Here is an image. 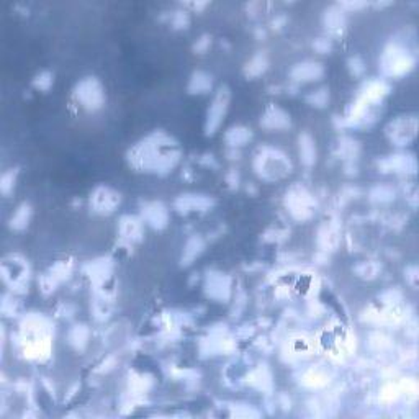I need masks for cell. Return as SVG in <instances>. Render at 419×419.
Masks as SVG:
<instances>
[{"label":"cell","instance_id":"1","mask_svg":"<svg viewBox=\"0 0 419 419\" xmlns=\"http://www.w3.org/2000/svg\"><path fill=\"white\" fill-rule=\"evenodd\" d=\"M126 159L128 164L139 172L167 176L181 163L182 148L177 139L166 131H153L141 141L133 144Z\"/></svg>","mask_w":419,"mask_h":419},{"label":"cell","instance_id":"2","mask_svg":"<svg viewBox=\"0 0 419 419\" xmlns=\"http://www.w3.org/2000/svg\"><path fill=\"white\" fill-rule=\"evenodd\" d=\"M392 86L382 77H373L362 84L352 102L345 107L344 113L338 116L336 126L339 130H365L372 128L380 118L385 100L390 95Z\"/></svg>","mask_w":419,"mask_h":419},{"label":"cell","instance_id":"3","mask_svg":"<svg viewBox=\"0 0 419 419\" xmlns=\"http://www.w3.org/2000/svg\"><path fill=\"white\" fill-rule=\"evenodd\" d=\"M12 344L28 362L44 364L51 359L54 323L43 313H25L12 336Z\"/></svg>","mask_w":419,"mask_h":419},{"label":"cell","instance_id":"4","mask_svg":"<svg viewBox=\"0 0 419 419\" xmlns=\"http://www.w3.org/2000/svg\"><path fill=\"white\" fill-rule=\"evenodd\" d=\"M416 49L411 46L408 36L398 35L390 40L378 58V69L382 79H401L416 68Z\"/></svg>","mask_w":419,"mask_h":419},{"label":"cell","instance_id":"5","mask_svg":"<svg viewBox=\"0 0 419 419\" xmlns=\"http://www.w3.org/2000/svg\"><path fill=\"white\" fill-rule=\"evenodd\" d=\"M256 176L264 182H281L292 174V161L282 149L273 146H261L253 159Z\"/></svg>","mask_w":419,"mask_h":419},{"label":"cell","instance_id":"6","mask_svg":"<svg viewBox=\"0 0 419 419\" xmlns=\"http://www.w3.org/2000/svg\"><path fill=\"white\" fill-rule=\"evenodd\" d=\"M283 206L287 210L288 216L292 220L298 223L310 221L311 218H315L316 208H318V200L313 195L308 187H305L303 183H292L287 188L283 197Z\"/></svg>","mask_w":419,"mask_h":419},{"label":"cell","instance_id":"7","mask_svg":"<svg viewBox=\"0 0 419 419\" xmlns=\"http://www.w3.org/2000/svg\"><path fill=\"white\" fill-rule=\"evenodd\" d=\"M0 272H2V281L5 287L9 288V292L15 295L25 292L28 281H30V266H28L25 257H21L20 254L4 256Z\"/></svg>","mask_w":419,"mask_h":419},{"label":"cell","instance_id":"8","mask_svg":"<svg viewBox=\"0 0 419 419\" xmlns=\"http://www.w3.org/2000/svg\"><path fill=\"white\" fill-rule=\"evenodd\" d=\"M72 95H74L77 107H81L86 111L102 110L105 102H107L104 84L94 76H87L77 82Z\"/></svg>","mask_w":419,"mask_h":419},{"label":"cell","instance_id":"9","mask_svg":"<svg viewBox=\"0 0 419 419\" xmlns=\"http://www.w3.org/2000/svg\"><path fill=\"white\" fill-rule=\"evenodd\" d=\"M316 352L315 338L306 333H293L283 340L282 344V360L285 364L301 365L311 359Z\"/></svg>","mask_w":419,"mask_h":419},{"label":"cell","instance_id":"10","mask_svg":"<svg viewBox=\"0 0 419 419\" xmlns=\"http://www.w3.org/2000/svg\"><path fill=\"white\" fill-rule=\"evenodd\" d=\"M418 135L416 115H398L385 126V136L395 148H408Z\"/></svg>","mask_w":419,"mask_h":419},{"label":"cell","instance_id":"11","mask_svg":"<svg viewBox=\"0 0 419 419\" xmlns=\"http://www.w3.org/2000/svg\"><path fill=\"white\" fill-rule=\"evenodd\" d=\"M230 100H231V92L226 86H221L216 89V92L211 99V104L208 110H206L205 115V135L213 136L215 133L220 130L223 121H225L228 110H230Z\"/></svg>","mask_w":419,"mask_h":419},{"label":"cell","instance_id":"12","mask_svg":"<svg viewBox=\"0 0 419 419\" xmlns=\"http://www.w3.org/2000/svg\"><path fill=\"white\" fill-rule=\"evenodd\" d=\"M233 288L234 281L228 273L215 269L205 272L203 292L206 298L213 300L216 303H228L233 298Z\"/></svg>","mask_w":419,"mask_h":419},{"label":"cell","instance_id":"13","mask_svg":"<svg viewBox=\"0 0 419 419\" xmlns=\"http://www.w3.org/2000/svg\"><path fill=\"white\" fill-rule=\"evenodd\" d=\"M297 380L306 390H323L331 385L334 380V368L328 362H318L308 367H298Z\"/></svg>","mask_w":419,"mask_h":419},{"label":"cell","instance_id":"14","mask_svg":"<svg viewBox=\"0 0 419 419\" xmlns=\"http://www.w3.org/2000/svg\"><path fill=\"white\" fill-rule=\"evenodd\" d=\"M378 172L382 174H395L401 177H410L416 174L418 163L415 154L406 151H396L393 154L383 156L377 161Z\"/></svg>","mask_w":419,"mask_h":419},{"label":"cell","instance_id":"15","mask_svg":"<svg viewBox=\"0 0 419 419\" xmlns=\"http://www.w3.org/2000/svg\"><path fill=\"white\" fill-rule=\"evenodd\" d=\"M121 203V195L118 190L111 188L110 186H97L89 197V206L95 215L107 216L115 213Z\"/></svg>","mask_w":419,"mask_h":419},{"label":"cell","instance_id":"16","mask_svg":"<svg viewBox=\"0 0 419 419\" xmlns=\"http://www.w3.org/2000/svg\"><path fill=\"white\" fill-rule=\"evenodd\" d=\"M72 271H74V264L71 261H56L53 266L48 267V271H44L40 278H38V287H40V292L48 297L56 288L59 287L61 283H64L68 278L72 276Z\"/></svg>","mask_w":419,"mask_h":419},{"label":"cell","instance_id":"17","mask_svg":"<svg viewBox=\"0 0 419 419\" xmlns=\"http://www.w3.org/2000/svg\"><path fill=\"white\" fill-rule=\"evenodd\" d=\"M144 230H146V225H144L139 215H121L118 226H116L118 243L125 246L126 249L133 248V246L139 244L144 239Z\"/></svg>","mask_w":419,"mask_h":419},{"label":"cell","instance_id":"18","mask_svg":"<svg viewBox=\"0 0 419 419\" xmlns=\"http://www.w3.org/2000/svg\"><path fill=\"white\" fill-rule=\"evenodd\" d=\"M174 210L178 215H203L215 206V200L203 193H182L174 200Z\"/></svg>","mask_w":419,"mask_h":419},{"label":"cell","instance_id":"19","mask_svg":"<svg viewBox=\"0 0 419 419\" xmlns=\"http://www.w3.org/2000/svg\"><path fill=\"white\" fill-rule=\"evenodd\" d=\"M113 271L115 261L111 259V257H99V259L87 262V264L82 267L84 276L89 277L94 288L102 287V285L113 281Z\"/></svg>","mask_w":419,"mask_h":419},{"label":"cell","instance_id":"20","mask_svg":"<svg viewBox=\"0 0 419 419\" xmlns=\"http://www.w3.org/2000/svg\"><path fill=\"white\" fill-rule=\"evenodd\" d=\"M139 216L146 226L156 231H163L169 225L171 211L163 202H144L139 208Z\"/></svg>","mask_w":419,"mask_h":419},{"label":"cell","instance_id":"21","mask_svg":"<svg viewBox=\"0 0 419 419\" xmlns=\"http://www.w3.org/2000/svg\"><path fill=\"white\" fill-rule=\"evenodd\" d=\"M340 243V225L338 218H328L326 221L321 223L316 233V244L320 248V253H334Z\"/></svg>","mask_w":419,"mask_h":419},{"label":"cell","instance_id":"22","mask_svg":"<svg viewBox=\"0 0 419 419\" xmlns=\"http://www.w3.org/2000/svg\"><path fill=\"white\" fill-rule=\"evenodd\" d=\"M325 76V66L318 61L313 59H305L301 63H297L290 71V82L293 84L295 87L303 86V84L316 82L323 79Z\"/></svg>","mask_w":419,"mask_h":419},{"label":"cell","instance_id":"23","mask_svg":"<svg viewBox=\"0 0 419 419\" xmlns=\"http://www.w3.org/2000/svg\"><path fill=\"white\" fill-rule=\"evenodd\" d=\"M261 128L267 131H283L292 126V116L281 105L271 104L261 115Z\"/></svg>","mask_w":419,"mask_h":419},{"label":"cell","instance_id":"24","mask_svg":"<svg viewBox=\"0 0 419 419\" xmlns=\"http://www.w3.org/2000/svg\"><path fill=\"white\" fill-rule=\"evenodd\" d=\"M320 288V278H318L316 273L313 272H300L292 281V292H295L298 297L305 300H315Z\"/></svg>","mask_w":419,"mask_h":419},{"label":"cell","instance_id":"25","mask_svg":"<svg viewBox=\"0 0 419 419\" xmlns=\"http://www.w3.org/2000/svg\"><path fill=\"white\" fill-rule=\"evenodd\" d=\"M323 25H325V30L328 31V38H339L343 36L345 30V25H348V16L345 12L339 7V4L331 5L325 10L323 14Z\"/></svg>","mask_w":419,"mask_h":419},{"label":"cell","instance_id":"26","mask_svg":"<svg viewBox=\"0 0 419 419\" xmlns=\"http://www.w3.org/2000/svg\"><path fill=\"white\" fill-rule=\"evenodd\" d=\"M244 383H248L251 388L257 390V392L271 393L273 388L272 372L267 365H257L253 368H248L244 377Z\"/></svg>","mask_w":419,"mask_h":419},{"label":"cell","instance_id":"27","mask_svg":"<svg viewBox=\"0 0 419 419\" xmlns=\"http://www.w3.org/2000/svg\"><path fill=\"white\" fill-rule=\"evenodd\" d=\"M334 154H336V158L343 159L344 164L355 163L357 158H359V154H360V144H359V141H357V139H354L352 136L343 135L338 139Z\"/></svg>","mask_w":419,"mask_h":419},{"label":"cell","instance_id":"28","mask_svg":"<svg viewBox=\"0 0 419 419\" xmlns=\"http://www.w3.org/2000/svg\"><path fill=\"white\" fill-rule=\"evenodd\" d=\"M205 246H206V241L200 236V234H192L182 248L181 264L183 267L193 264V261H197L198 257L202 256V253L205 251Z\"/></svg>","mask_w":419,"mask_h":419},{"label":"cell","instance_id":"29","mask_svg":"<svg viewBox=\"0 0 419 419\" xmlns=\"http://www.w3.org/2000/svg\"><path fill=\"white\" fill-rule=\"evenodd\" d=\"M187 91L192 95H205L213 91V76L206 71H195L190 76Z\"/></svg>","mask_w":419,"mask_h":419},{"label":"cell","instance_id":"30","mask_svg":"<svg viewBox=\"0 0 419 419\" xmlns=\"http://www.w3.org/2000/svg\"><path fill=\"white\" fill-rule=\"evenodd\" d=\"M298 154H300V163L305 167H308V169L316 164V158H318L316 143L310 133L303 131L298 136Z\"/></svg>","mask_w":419,"mask_h":419},{"label":"cell","instance_id":"31","mask_svg":"<svg viewBox=\"0 0 419 419\" xmlns=\"http://www.w3.org/2000/svg\"><path fill=\"white\" fill-rule=\"evenodd\" d=\"M66 340L71 345L72 349L77 352H84L87 349L89 340H91V328L87 325H74L68 329V334H66Z\"/></svg>","mask_w":419,"mask_h":419},{"label":"cell","instance_id":"32","mask_svg":"<svg viewBox=\"0 0 419 419\" xmlns=\"http://www.w3.org/2000/svg\"><path fill=\"white\" fill-rule=\"evenodd\" d=\"M223 139H225L228 149H241L246 144L251 143V139H253V131H251V128L248 126L236 125L231 126L230 130L225 133Z\"/></svg>","mask_w":419,"mask_h":419},{"label":"cell","instance_id":"33","mask_svg":"<svg viewBox=\"0 0 419 419\" xmlns=\"http://www.w3.org/2000/svg\"><path fill=\"white\" fill-rule=\"evenodd\" d=\"M269 69V56L266 51H257L248 63H246L243 74L246 79H257L262 74H266V71Z\"/></svg>","mask_w":419,"mask_h":419},{"label":"cell","instance_id":"34","mask_svg":"<svg viewBox=\"0 0 419 419\" xmlns=\"http://www.w3.org/2000/svg\"><path fill=\"white\" fill-rule=\"evenodd\" d=\"M31 215H33V210H31L30 203H26V202L20 203L15 208L12 216H10V220H9L10 228H12L14 231L26 230L28 225H30V221H31Z\"/></svg>","mask_w":419,"mask_h":419},{"label":"cell","instance_id":"35","mask_svg":"<svg viewBox=\"0 0 419 419\" xmlns=\"http://www.w3.org/2000/svg\"><path fill=\"white\" fill-rule=\"evenodd\" d=\"M395 197L396 190L392 186H388V183H378V186L372 187L370 192H368V198H370V202L375 205L392 203Z\"/></svg>","mask_w":419,"mask_h":419},{"label":"cell","instance_id":"36","mask_svg":"<svg viewBox=\"0 0 419 419\" xmlns=\"http://www.w3.org/2000/svg\"><path fill=\"white\" fill-rule=\"evenodd\" d=\"M111 306H113V300H107L102 297H95L92 301V316L97 323H105L111 316Z\"/></svg>","mask_w":419,"mask_h":419},{"label":"cell","instance_id":"37","mask_svg":"<svg viewBox=\"0 0 419 419\" xmlns=\"http://www.w3.org/2000/svg\"><path fill=\"white\" fill-rule=\"evenodd\" d=\"M352 271L357 273V277L364 278V281H373L382 273V264L377 261H362Z\"/></svg>","mask_w":419,"mask_h":419},{"label":"cell","instance_id":"38","mask_svg":"<svg viewBox=\"0 0 419 419\" xmlns=\"http://www.w3.org/2000/svg\"><path fill=\"white\" fill-rule=\"evenodd\" d=\"M305 102L310 104L311 107H316V108H323L326 107L328 102H329V91L326 87H321V89H316V91H311L305 95Z\"/></svg>","mask_w":419,"mask_h":419},{"label":"cell","instance_id":"39","mask_svg":"<svg viewBox=\"0 0 419 419\" xmlns=\"http://www.w3.org/2000/svg\"><path fill=\"white\" fill-rule=\"evenodd\" d=\"M53 82H54V76L51 74V72L41 71V72H38L35 77H33L31 87L36 89V91H40V92H48L49 89H51Z\"/></svg>","mask_w":419,"mask_h":419},{"label":"cell","instance_id":"40","mask_svg":"<svg viewBox=\"0 0 419 419\" xmlns=\"http://www.w3.org/2000/svg\"><path fill=\"white\" fill-rule=\"evenodd\" d=\"M19 308H20V303L19 300H16V295L9 292V293H4L2 297V313L5 316H10V318H16L19 316Z\"/></svg>","mask_w":419,"mask_h":419},{"label":"cell","instance_id":"41","mask_svg":"<svg viewBox=\"0 0 419 419\" xmlns=\"http://www.w3.org/2000/svg\"><path fill=\"white\" fill-rule=\"evenodd\" d=\"M16 176H19V169H9L5 171L2 177H0V192H2L5 197H9L12 193V190L15 188V182H16Z\"/></svg>","mask_w":419,"mask_h":419},{"label":"cell","instance_id":"42","mask_svg":"<svg viewBox=\"0 0 419 419\" xmlns=\"http://www.w3.org/2000/svg\"><path fill=\"white\" fill-rule=\"evenodd\" d=\"M169 21L172 28H176V30H183V28H187L190 24V16L187 10H174V12H171L169 15Z\"/></svg>","mask_w":419,"mask_h":419},{"label":"cell","instance_id":"43","mask_svg":"<svg viewBox=\"0 0 419 419\" xmlns=\"http://www.w3.org/2000/svg\"><path fill=\"white\" fill-rule=\"evenodd\" d=\"M287 236H288V231L285 230V228H271V230H267L264 233V241L278 244V243H283L285 239H287Z\"/></svg>","mask_w":419,"mask_h":419},{"label":"cell","instance_id":"44","mask_svg":"<svg viewBox=\"0 0 419 419\" xmlns=\"http://www.w3.org/2000/svg\"><path fill=\"white\" fill-rule=\"evenodd\" d=\"M348 68L354 77H362L365 74V63L360 56H350L348 59Z\"/></svg>","mask_w":419,"mask_h":419},{"label":"cell","instance_id":"45","mask_svg":"<svg viewBox=\"0 0 419 419\" xmlns=\"http://www.w3.org/2000/svg\"><path fill=\"white\" fill-rule=\"evenodd\" d=\"M313 48H315L316 53H321V54H326L333 49V40L331 38H318V40H315V43H313Z\"/></svg>","mask_w":419,"mask_h":419},{"label":"cell","instance_id":"46","mask_svg":"<svg viewBox=\"0 0 419 419\" xmlns=\"http://www.w3.org/2000/svg\"><path fill=\"white\" fill-rule=\"evenodd\" d=\"M210 44H211V36L210 35H202L197 40V43L193 44V51L202 54V53L206 51V49L210 48Z\"/></svg>","mask_w":419,"mask_h":419},{"label":"cell","instance_id":"47","mask_svg":"<svg viewBox=\"0 0 419 419\" xmlns=\"http://www.w3.org/2000/svg\"><path fill=\"white\" fill-rule=\"evenodd\" d=\"M405 277H406V283L411 285L413 288L418 287V267L416 266H408L405 271Z\"/></svg>","mask_w":419,"mask_h":419},{"label":"cell","instance_id":"48","mask_svg":"<svg viewBox=\"0 0 419 419\" xmlns=\"http://www.w3.org/2000/svg\"><path fill=\"white\" fill-rule=\"evenodd\" d=\"M76 313V306L71 305V303H61L59 308H58V315H61L63 318H72Z\"/></svg>","mask_w":419,"mask_h":419},{"label":"cell","instance_id":"49","mask_svg":"<svg viewBox=\"0 0 419 419\" xmlns=\"http://www.w3.org/2000/svg\"><path fill=\"white\" fill-rule=\"evenodd\" d=\"M226 183L230 186V188H238L239 186V174L234 169H231L230 172L226 174Z\"/></svg>","mask_w":419,"mask_h":419}]
</instances>
